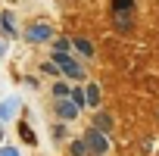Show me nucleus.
<instances>
[{
	"mask_svg": "<svg viewBox=\"0 0 159 156\" xmlns=\"http://www.w3.org/2000/svg\"><path fill=\"white\" fill-rule=\"evenodd\" d=\"M41 69H44V75H50V78H59V66H56L53 59H47V62H44Z\"/></svg>",
	"mask_w": 159,
	"mask_h": 156,
	"instance_id": "nucleus-11",
	"label": "nucleus"
},
{
	"mask_svg": "<svg viewBox=\"0 0 159 156\" xmlns=\"http://www.w3.org/2000/svg\"><path fill=\"white\" fill-rule=\"evenodd\" d=\"M69 97H72V100H75L78 106H84V91H78V88H72V91H69Z\"/></svg>",
	"mask_w": 159,
	"mask_h": 156,
	"instance_id": "nucleus-15",
	"label": "nucleus"
},
{
	"mask_svg": "<svg viewBox=\"0 0 159 156\" xmlns=\"http://www.w3.org/2000/svg\"><path fill=\"white\" fill-rule=\"evenodd\" d=\"M84 144H88V153H97V156L109 153V140H106V134H103V131H97V128H91V131H88Z\"/></svg>",
	"mask_w": 159,
	"mask_h": 156,
	"instance_id": "nucleus-2",
	"label": "nucleus"
},
{
	"mask_svg": "<svg viewBox=\"0 0 159 156\" xmlns=\"http://www.w3.org/2000/svg\"><path fill=\"white\" fill-rule=\"evenodd\" d=\"M0 156H19L16 147H0Z\"/></svg>",
	"mask_w": 159,
	"mask_h": 156,
	"instance_id": "nucleus-17",
	"label": "nucleus"
},
{
	"mask_svg": "<svg viewBox=\"0 0 159 156\" xmlns=\"http://www.w3.org/2000/svg\"><path fill=\"white\" fill-rule=\"evenodd\" d=\"M84 106H94V109L100 106V88L97 85H88L84 88Z\"/></svg>",
	"mask_w": 159,
	"mask_h": 156,
	"instance_id": "nucleus-6",
	"label": "nucleus"
},
{
	"mask_svg": "<svg viewBox=\"0 0 159 156\" xmlns=\"http://www.w3.org/2000/svg\"><path fill=\"white\" fill-rule=\"evenodd\" d=\"M19 137H22V140H28V144H34V131H31L28 125H22V128H19Z\"/></svg>",
	"mask_w": 159,
	"mask_h": 156,
	"instance_id": "nucleus-14",
	"label": "nucleus"
},
{
	"mask_svg": "<svg viewBox=\"0 0 159 156\" xmlns=\"http://www.w3.org/2000/svg\"><path fill=\"white\" fill-rule=\"evenodd\" d=\"M53 62L59 66V72H62L66 78H81V75H84L81 66H75V59H72L69 53H59V50H56V53H53Z\"/></svg>",
	"mask_w": 159,
	"mask_h": 156,
	"instance_id": "nucleus-1",
	"label": "nucleus"
},
{
	"mask_svg": "<svg viewBox=\"0 0 159 156\" xmlns=\"http://www.w3.org/2000/svg\"><path fill=\"white\" fill-rule=\"evenodd\" d=\"M53 94H56V97L62 100V97H69V88H66L62 81H56V85H53Z\"/></svg>",
	"mask_w": 159,
	"mask_h": 156,
	"instance_id": "nucleus-16",
	"label": "nucleus"
},
{
	"mask_svg": "<svg viewBox=\"0 0 159 156\" xmlns=\"http://www.w3.org/2000/svg\"><path fill=\"white\" fill-rule=\"evenodd\" d=\"M0 22H3V31L10 34V38H16V28H13V13L7 10V13H0Z\"/></svg>",
	"mask_w": 159,
	"mask_h": 156,
	"instance_id": "nucleus-9",
	"label": "nucleus"
},
{
	"mask_svg": "<svg viewBox=\"0 0 159 156\" xmlns=\"http://www.w3.org/2000/svg\"><path fill=\"white\" fill-rule=\"evenodd\" d=\"M78 112H81V106H78L72 97L56 100V116H59V119H78Z\"/></svg>",
	"mask_w": 159,
	"mask_h": 156,
	"instance_id": "nucleus-4",
	"label": "nucleus"
},
{
	"mask_svg": "<svg viewBox=\"0 0 159 156\" xmlns=\"http://www.w3.org/2000/svg\"><path fill=\"white\" fill-rule=\"evenodd\" d=\"M50 34H53V28H50L47 22H38V25L25 28V41H28V44H41V41H50Z\"/></svg>",
	"mask_w": 159,
	"mask_h": 156,
	"instance_id": "nucleus-3",
	"label": "nucleus"
},
{
	"mask_svg": "<svg viewBox=\"0 0 159 156\" xmlns=\"http://www.w3.org/2000/svg\"><path fill=\"white\" fill-rule=\"evenodd\" d=\"M72 156H88V144L84 140H75L72 144Z\"/></svg>",
	"mask_w": 159,
	"mask_h": 156,
	"instance_id": "nucleus-12",
	"label": "nucleus"
},
{
	"mask_svg": "<svg viewBox=\"0 0 159 156\" xmlns=\"http://www.w3.org/2000/svg\"><path fill=\"white\" fill-rule=\"evenodd\" d=\"M16 109H19V100H16V97L3 100V103H0V122H10V119L16 116Z\"/></svg>",
	"mask_w": 159,
	"mask_h": 156,
	"instance_id": "nucleus-5",
	"label": "nucleus"
},
{
	"mask_svg": "<svg viewBox=\"0 0 159 156\" xmlns=\"http://www.w3.org/2000/svg\"><path fill=\"white\" fill-rule=\"evenodd\" d=\"M131 7H134V0H112L116 13H131Z\"/></svg>",
	"mask_w": 159,
	"mask_h": 156,
	"instance_id": "nucleus-10",
	"label": "nucleus"
},
{
	"mask_svg": "<svg viewBox=\"0 0 159 156\" xmlns=\"http://www.w3.org/2000/svg\"><path fill=\"white\" fill-rule=\"evenodd\" d=\"M94 128L106 134V131L112 128V116H109V112H97V119H94Z\"/></svg>",
	"mask_w": 159,
	"mask_h": 156,
	"instance_id": "nucleus-7",
	"label": "nucleus"
},
{
	"mask_svg": "<svg viewBox=\"0 0 159 156\" xmlns=\"http://www.w3.org/2000/svg\"><path fill=\"white\" fill-rule=\"evenodd\" d=\"M0 53H3V44H0Z\"/></svg>",
	"mask_w": 159,
	"mask_h": 156,
	"instance_id": "nucleus-18",
	"label": "nucleus"
},
{
	"mask_svg": "<svg viewBox=\"0 0 159 156\" xmlns=\"http://www.w3.org/2000/svg\"><path fill=\"white\" fill-rule=\"evenodd\" d=\"M116 25L119 28H131V16L128 13H116Z\"/></svg>",
	"mask_w": 159,
	"mask_h": 156,
	"instance_id": "nucleus-13",
	"label": "nucleus"
},
{
	"mask_svg": "<svg viewBox=\"0 0 159 156\" xmlns=\"http://www.w3.org/2000/svg\"><path fill=\"white\" fill-rule=\"evenodd\" d=\"M72 44H75V50H78V53H84V56H94V44H91L88 38H75Z\"/></svg>",
	"mask_w": 159,
	"mask_h": 156,
	"instance_id": "nucleus-8",
	"label": "nucleus"
}]
</instances>
